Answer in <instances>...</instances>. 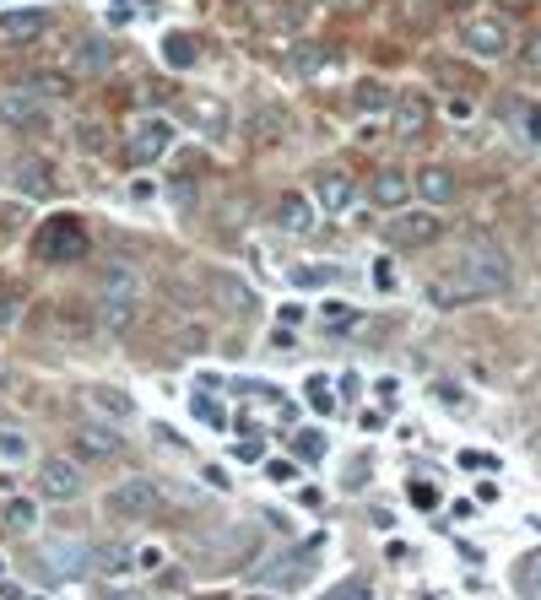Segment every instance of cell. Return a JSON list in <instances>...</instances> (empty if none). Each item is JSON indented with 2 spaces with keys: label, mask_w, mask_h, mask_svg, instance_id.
I'll use <instances>...</instances> for the list:
<instances>
[{
  "label": "cell",
  "mask_w": 541,
  "mask_h": 600,
  "mask_svg": "<svg viewBox=\"0 0 541 600\" xmlns=\"http://www.w3.org/2000/svg\"><path fill=\"white\" fill-rule=\"evenodd\" d=\"M0 119H6L11 130H22V136L49 130V109H44L38 92H6V98H0Z\"/></svg>",
  "instance_id": "cell-12"
},
{
  "label": "cell",
  "mask_w": 541,
  "mask_h": 600,
  "mask_svg": "<svg viewBox=\"0 0 541 600\" xmlns=\"http://www.w3.org/2000/svg\"><path fill=\"white\" fill-rule=\"evenodd\" d=\"M130 563H136V552H130V546H98V552H92V568L109 573V579L130 573Z\"/></svg>",
  "instance_id": "cell-25"
},
{
  "label": "cell",
  "mask_w": 541,
  "mask_h": 600,
  "mask_svg": "<svg viewBox=\"0 0 541 600\" xmlns=\"http://www.w3.org/2000/svg\"><path fill=\"white\" fill-rule=\"evenodd\" d=\"M92 406H103L109 417H130V411H136V400H130L125 390H92Z\"/></svg>",
  "instance_id": "cell-29"
},
{
  "label": "cell",
  "mask_w": 541,
  "mask_h": 600,
  "mask_svg": "<svg viewBox=\"0 0 541 600\" xmlns=\"http://www.w3.org/2000/svg\"><path fill=\"white\" fill-rule=\"evenodd\" d=\"M266 476H271V482H298V465L293 460H271Z\"/></svg>",
  "instance_id": "cell-37"
},
{
  "label": "cell",
  "mask_w": 541,
  "mask_h": 600,
  "mask_svg": "<svg viewBox=\"0 0 541 600\" xmlns=\"http://www.w3.org/2000/svg\"><path fill=\"white\" fill-rule=\"evenodd\" d=\"M233 455L249 460V465H260V460H266V438H260V433H244L239 444H233Z\"/></svg>",
  "instance_id": "cell-32"
},
{
  "label": "cell",
  "mask_w": 541,
  "mask_h": 600,
  "mask_svg": "<svg viewBox=\"0 0 541 600\" xmlns=\"http://www.w3.org/2000/svg\"><path fill=\"white\" fill-rule=\"evenodd\" d=\"M455 271L471 282L477 298H498V292H509V282H514V265H509V255L493 244V238H471V244L460 249Z\"/></svg>",
  "instance_id": "cell-1"
},
{
  "label": "cell",
  "mask_w": 541,
  "mask_h": 600,
  "mask_svg": "<svg viewBox=\"0 0 541 600\" xmlns=\"http://www.w3.org/2000/svg\"><path fill=\"white\" fill-rule=\"evenodd\" d=\"M114 65V44L109 38H82L71 49V76H103Z\"/></svg>",
  "instance_id": "cell-20"
},
{
  "label": "cell",
  "mask_w": 541,
  "mask_h": 600,
  "mask_svg": "<svg viewBox=\"0 0 541 600\" xmlns=\"http://www.w3.org/2000/svg\"><path fill=\"white\" fill-rule=\"evenodd\" d=\"M298 460H309V465L325 460V433H320V428H303V433H298Z\"/></svg>",
  "instance_id": "cell-31"
},
{
  "label": "cell",
  "mask_w": 541,
  "mask_h": 600,
  "mask_svg": "<svg viewBox=\"0 0 541 600\" xmlns=\"http://www.w3.org/2000/svg\"><path fill=\"white\" fill-rule=\"evenodd\" d=\"M439 400H444V406H450V411H460V406H466V395H460L455 384H439Z\"/></svg>",
  "instance_id": "cell-41"
},
{
  "label": "cell",
  "mask_w": 541,
  "mask_h": 600,
  "mask_svg": "<svg viewBox=\"0 0 541 600\" xmlns=\"http://www.w3.org/2000/svg\"><path fill=\"white\" fill-rule=\"evenodd\" d=\"M109 600H152L147 590H109Z\"/></svg>",
  "instance_id": "cell-45"
},
{
  "label": "cell",
  "mask_w": 541,
  "mask_h": 600,
  "mask_svg": "<svg viewBox=\"0 0 541 600\" xmlns=\"http://www.w3.org/2000/svg\"><path fill=\"white\" fill-rule=\"evenodd\" d=\"M520 119H525V141H541V103H531Z\"/></svg>",
  "instance_id": "cell-38"
},
{
  "label": "cell",
  "mask_w": 541,
  "mask_h": 600,
  "mask_svg": "<svg viewBox=\"0 0 541 600\" xmlns=\"http://www.w3.org/2000/svg\"><path fill=\"white\" fill-rule=\"evenodd\" d=\"M412 190L422 195V206H433V211H439V206H455V195H460V179H455L450 168H439V163H433V168L412 173Z\"/></svg>",
  "instance_id": "cell-18"
},
{
  "label": "cell",
  "mask_w": 541,
  "mask_h": 600,
  "mask_svg": "<svg viewBox=\"0 0 541 600\" xmlns=\"http://www.w3.org/2000/svg\"><path fill=\"white\" fill-rule=\"evenodd\" d=\"M460 49L471 60H504L509 55V28L498 17H466L460 22Z\"/></svg>",
  "instance_id": "cell-9"
},
{
  "label": "cell",
  "mask_w": 541,
  "mask_h": 600,
  "mask_svg": "<svg viewBox=\"0 0 541 600\" xmlns=\"http://www.w3.org/2000/svg\"><path fill=\"white\" fill-rule=\"evenodd\" d=\"M444 238V222H439V211L433 206H401L395 217L385 222V244L390 249H428V244H439Z\"/></svg>",
  "instance_id": "cell-5"
},
{
  "label": "cell",
  "mask_w": 541,
  "mask_h": 600,
  "mask_svg": "<svg viewBox=\"0 0 541 600\" xmlns=\"http://www.w3.org/2000/svg\"><path fill=\"white\" fill-rule=\"evenodd\" d=\"M168 152H174V125H168V119H141V125L125 136V163L130 168H152V163H163Z\"/></svg>",
  "instance_id": "cell-6"
},
{
  "label": "cell",
  "mask_w": 541,
  "mask_h": 600,
  "mask_svg": "<svg viewBox=\"0 0 541 600\" xmlns=\"http://www.w3.org/2000/svg\"><path fill=\"white\" fill-rule=\"evenodd\" d=\"M520 590L531 595V600H541V552H525L520 557Z\"/></svg>",
  "instance_id": "cell-30"
},
{
  "label": "cell",
  "mask_w": 541,
  "mask_h": 600,
  "mask_svg": "<svg viewBox=\"0 0 541 600\" xmlns=\"http://www.w3.org/2000/svg\"><path fill=\"white\" fill-rule=\"evenodd\" d=\"M17 319V292H0V325H11Z\"/></svg>",
  "instance_id": "cell-40"
},
{
  "label": "cell",
  "mask_w": 541,
  "mask_h": 600,
  "mask_svg": "<svg viewBox=\"0 0 541 600\" xmlns=\"http://www.w3.org/2000/svg\"><path fill=\"white\" fill-rule=\"evenodd\" d=\"M28 92H38V98H71L76 76L71 71H33L28 76Z\"/></svg>",
  "instance_id": "cell-23"
},
{
  "label": "cell",
  "mask_w": 541,
  "mask_h": 600,
  "mask_svg": "<svg viewBox=\"0 0 541 600\" xmlns=\"http://www.w3.org/2000/svg\"><path fill=\"white\" fill-rule=\"evenodd\" d=\"M374 287H379V292H395V271H390V265H385V260H379V265H374Z\"/></svg>",
  "instance_id": "cell-39"
},
{
  "label": "cell",
  "mask_w": 541,
  "mask_h": 600,
  "mask_svg": "<svg viewBox=\"0 0 541 600\" xmlns=\"http://www.w3.org/2000/svg\"><path fill=\"white\" fill-rule=\"evenodd\" d=\"M49 33V11L44 6H11L0 11V49H22L33 38Z\"/></svg>",
  "instance_id": "cell-11"
},
{
  "label": "cell",
  "mask_w": 541,
  "mask_h": 600,
  "mask_svg": "<svg viewBox=\"0 0 541 600\" xmlns=\"http://www.w3.org/2000/svg\"><path fill=\"white\" fill-rule=\"evenodd\" d=\"M87 249H92L87 222L71 217V211H55V217L38 222V233H33V260H44V265H76Z\"/></svg>",
  "instance_id": "cell-2"
},
{
  "label": "cell",
  "mask_w": 541,
  "mask_h": 600,
  "mask_svg": "<svg viewBox=\"0 0 541 600\" xmlns=\"http://www.w3.org/2000/svg\"><path fill=\"white\" fill-rule=\"evenodd\" d=\"M163 60L174 65V71H190V65L201 60V49H195L190 33H168V38H163Z\"/></svg>",
  "instance_id": "cell-24"
},
{
  "label": "cell",
  "mask_w": 541,
  "mask_h": 600,
  "mask_svg": "<svg viewBox=\"0 0 541 600\" xmlns=\"http://www.w3.org/2000/svg\"><path fill=\"white\" fill-rule=\"evenodd\" d=\"M0 519H6V530L28 536V530L38 525V509H33V498H11V503H6V514H0Z\"/></svg>",
  "instance_id": "cell-27"
},
{
  "label": "cell",
  "mask_w": 541,
  "mask_h": 600,
  "mask_svg": "<svg viewBox=\"0 0 541 600\" xmlns=\"http://www.w3.org/2000/svg\"><path fill=\"white\" fill-rule=\"evenodd\" d=\"M422 298H428L433 309H444V314H450V309H466V303H477V292H471V282H466V276H460L455 265H450L444 276H433V282L422 287Z\"/></svg>",
  "instance_id": "cell-17"
},
{
  "label": "cell",
  "mask_w": 541,
  "mask_h": 600,
  "mask_svg": "<svg viewBox=\"0 0 541 600\" xmlns=\"http://www.w3.org/2000/svg\"><path fill=\"white\" fill-rule=\"evenodd\" d=\"M276 228H282V233H309L314 228L309 195H282V200H276Z\"/></svg>",
  "instance_id": "cell-22"
},
{
  "label": "cell",
  "mask_w": 541,
  "mask_h": 600,
  "mask_svg": "<svg viewBox=\"0 0 541 600\" xmlns=\"http://www.w3.org/2000/svg\"><path fill=\"white\" fill-rule=\"evenodd\" d=\"M428 119H433V103L422 98V92H395L390 125H395V136H401V141H417L422 130H428Z\"/></svg>",
  "instance_id": "cell-15"
},
{
  "label": "cell",
  "mask_w": 541,
  "mask_h": 600,
  "mask_svg": "<svg viewBox=\"0 0 541 600\" xmlns=\"http://www.w3.org/2000/svg\"><path fill=\"white\" fill-rule=\"evenodd\" d=\"M244 600H276V595H266V590H260V595H244Z\"/></svg>",
  "instance_id": "cell-47"
},
{
  "label": "cell",
  "mask_w": 541,
  "mask_h": 600,
  "mask_svg": "<svg viewBox=\"0 0 541 600\" xmlns=\"http://www.w3.org/2000/svg\"><path fill=\"white\" fill-rule=\"evenodd\" d=\"M412 503H417V509H433V503H439V487H433V482H412Z\"/></svg>",
  "instance_id": "cell-36"
},
{
  "label": "cell",
  "mask_w": 541,
  "mask_h": 600,
  "mask_svg": "<svg viewBox=\"0 0 541 600\" xmlns=\"http://www.w3.org/2000/svg\"><path fill=\"white\" fill-rule=\"evenodd\" d=\"M352 109L358 114H368V119H385L390 109H395V87H385V82H374V76H368V82H358L352 87Z\"/></svg>",
  "instance_id": "cell-21"
},
{
  "label": "cell",
  "mask_w": 541,
  "mask_h": 600,
  "mask_svg": "<svg viewBox=\"0 0 541 600\" xmlns=\"http://www.w3.org/2000/svg\"><path fill=\"white\" fill-rule=\"evenodd\" d=\"M201 287L217 298V309H228L233 319H249V314H260V292L244 282V276H233V271H201Z\"/></svg>",
  "instance_id": "cell-8"
},
{
  "label": "cell",
  "mask_w": 541,
  "mask_h": 600,
  "mask_svg": "<svg viewBox=\"0 0 541 600\" xmlns=\"http://www.w3.org/2000/svg\"><path fill=\"white\" fill-rule=\"evenodd\" d=\"M298 282H303V287H320L325 271H320V265H309V271H298Z\"/></svg>",
  "instance_id": "cell-42"
},
{
  "label": "cell",
  "mask_w": 541,
  "mask_h": 600,
  "mask_svg": "<svg viewBox=\"0 0 541 600\" xmlns=\"http://www.w3.org/2000/svg\"><path fill=\"white\" fill-rule=\"evenodd\" d=\"M444 6H455V11H466V6H471V0H444Z\"/></svg>",
  "instance_id": "cell-46"
},
{
  "label": "cell",
  "mask_w": 541,
  "mask_h": 600,
  "mask_svg": "<svg viewBox=\"0 0 541 600\" xmlns=\"http://www.w3.org/2000/svg\"><path fill=\"white\" fill-rule=\"evenodd\" d=\"M412 173H401V168H379L374 179H368V200H374L379 211H401L406 200H412Z\"/></svg>",
  "instance_id": "cell-16"
},
{
  "label": "cell",
  "mask_w": 541,
  "mask_h": 600,
  "mask_svg": "<svg viewBox=\"0 0 541 600\" xmlns=\"http://www.w3.org/2000/svg\"><path fill=\"white\" fill-rule=\"evenodd\" d=\"M38 498H49V503H76L82 498V465H76V455L38 460Z\"/></svg>",
  "instance_id": "cell-7"
},
{
  "label": "cell",
  "mask_w": 541,
  "mask_h": 600,
  "mask_svg": "<svg viewBox=\"0 0 541 600\" xmlns=\"http://www.w3.org/2000/svg\"><path fill=\"white\" fill-rule=\"evenodd\" d=\"M76 136H82V146L92 152V146H98V136H103V130H98V125H82V130H76Z\"/></svg>",
  "instance_id": "cell-43"
},
{
  "label": "cell",
  "mask_w": 541,
  "mask_h": 600,
  "mask_svg": "<svg viewBox=\"0 0 541 600\" xmlns=\"http://www.w3.org/2000/svg\"><path fill=\"white\" fill-rule=\"evenodd\" d=\"M520 65H525V76H536V82H541V33H531L520 44Z\"/></svg>",
  "instance_id": "cell-33"
},
{
  "label": "cell",
  "mask_w": 541,
  "mask_h": 600,
  "mask_svg": "<svg viewBox=\"0 0 541 600\" xmlns=\"http://www.w3.org/2000/svg\"><path fill=\"white\" fill-rule=\"evenodd\" d=\"M190 119L201 130H211V136H228V109H222L217 98H211V103H190Z\"/></svg>",
  "instance_id": "cell-26"
},
{
  "label": "cell",
  "mask_w": 541,
  "mask_h": 600,
  "mask_svg": "<svg viewBox=\"0 0 541 600\" xmlns=\"http://www.w3.org/2000/svg\"><path fill=\"white\" fill-rule=\"evenodd\" d=\"M331 600H368V590H363V584H347V590L331 595Z\"/></svg>",
  "instance_id": "cell-44"
},
{
  "label": "cell",
  "mask_w": 541,
  "mask_h": 600,
  "mask_svg": "<svg viewBox=\"0 0 541 600\" xmlns=\"http://www.w3.org/2000/svg\"><path fill=\"white\" fill-rule=\"evenodd\" d=\"M206 600H228V595H206Z\"/></svg>",
  "instance_id": "cell-49"
},
{
  "label": "cell",
  "mask_w": 541,
  "mask_h": 600,
  "mask_svg": "<svg viewBox=\"0 0 541 600\" xmlns=\"http://www.w3.org/2000/svg\"><path fill=\"white\" fill-rule=\"evenodd\" d=\"M352 195H358V190H352V179L341 168H320V173H314V200H320L325 211H347Z\"/></svg>",
  "instance_id": "cell-19"
},
{
  "label": "cell",
  "mask_w": 541,
  "mask_h": 600,
  "mask_svg": "<svg viewBox=\"0 0 541 600\" xmlns=\"http://www.w3.org/2000/svg\"><path fill=\"white\" fill-rule=\"evenodd\" d=\"M163 509V487L152 482V476H125V482H114L103 492V514L120 519V525H141V519H152Z\"/></svg>",
  "instance_id": "cell-3"
},
{
  "label": "cell",
  "mask_w": 541,
  "mask_h": 600,
  "mask_svg": "<svg viewBox=\"0 0 541 600\" xmlns=\"http://www.w3.org/2000/svg\"><path fill=\"white\" fill-rule=\"evenodd\" d=\"M195 417L211 422V428H228V411H222L217 400H206V395H195Z\"/></svg>",
  "instance_id": "cell-34"
},
{
  "label": "cell",
  "mask_w": 541,
  "mask_h": 600,
  "mask_svg": "<svg viewBox=\"0 0 541 600\" xmlns=\"http://www.w3.org/2000/svg\"><path fill=\"white\" fill-rule=\"evenodd\" d=\"M98 319L109 330H136V319H141V282L125 271V265H114V271L103 276V287H98Z\"/></svg>",
  "instance_id": "cell-4"
},
{
  "label": "cell",
  "mask_w": 541,
  "mask_h": 600,
  "mask_svg": "<svg viewBox=\"0 0 541 600\" xmlns=\"http://www.w3.org/2000/svg\"><path fill=\"white\" fill-rule=\"evenodd\" d=\"M11 190H17L22 200H49L60 190V179H55V168H49L44 157H22V163L11 168Z\"/></svg>",
  "instance_id": "cell-14"
},
{
  "label": "cell",
  "mask_w": 541,
  "mask_h": 600,
  "mask_svg": "<svg viewBox=\"0 0 541 600\" xmlns=\"http://www.w3.org/2000/svg\"><path fill=\"white\" fill-rule=\"evenodd\" d=\"M82 568H92V546H82V541H49V546H38V573H44L49 584L71 579V573H82Z\"/></svg>",
  "instance_id": "cell-10"
},
{
  "label": "cell",
  "mask_w": 541,
  "mask_h": 600,
  "mask_svg": "<svg viewBox=\"0 0 541 600\" xmlns=\"http://www.w3.org/2000/svg\"><path fill=\"white\" fill-rule=\"evenodd\" d=\"M325 6H347V0H325Z\"/></svg>",
  "instance_id": "cell-48"
},
{
  "label": "cell",
  "mask_w": 541,
  "mask_h": 600,
  "mask_svg": "<svg viewBox=\"0 0 541 600\" xmlns=\"http://www.w3.org/2000/svg\"><path fill=\"white\" fill-rule=\"evenodd\" d=\"M71 444H76V460H109V455H120V428L87 417L71 428Z\"/></svg>",
  "instance_id": "cell-13"
},
{
  "label": "cell",
  "mask_w": 541,
  "mask_h": 600,
  "mask_svg": "<svg viewBox=\"0 0 541 600\" xmlns=\"http://www.w3.org/2000/svg\"><path fill=\"white\" fill-rule=\"evenodd\" d=\"M358 319H363V314L352 309V303H320V325L331 330V336H336V330H352Z\"/></svg>",
  "instance_id": "cell-28"
},
{
  "label": "cell",
  "mask_w": 541,
  "mask_h": 600,
  "mask_svg": "<svg viewBox=\"0 0 541 600\" xmlns=\"http://www.w3.org/2000/svg\"><path fill=\"white\" fill-rule=\"evenodd\" d=\"M22 455H28L22 433H0V460H22Z\"/></svg>",
  "instance_id": "cell-35"
}]
</instances>
